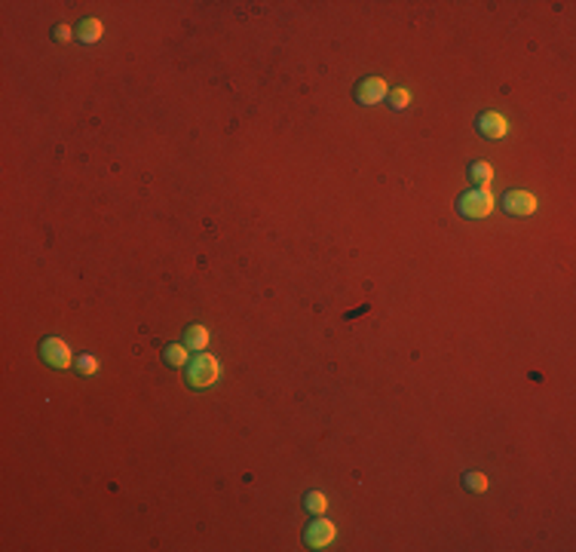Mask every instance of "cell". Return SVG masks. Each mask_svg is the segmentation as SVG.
Wrapping results in <instances>:
<instances>
[{
	"instance_id": "14",
	"label": "cell",
	"mask_w": 576,
	"mask_h": 552,
	"mask_svg": "<svg viewBox=\"0 0 576 552\" xmlns=\"http://www.w3.org/2000/svg\"><path fill=\"white\" fill-rule=\"evenodd\" d=\"M74 368H77V374H80V378H92V374L98 371V359L92 356V353H83V356L74 359Z\"/></svg>"
},
{
	"instance_id": "3",
	"label": "cell",
	"mask_w": 576,
	"mask_h": 552,
	"mask_svg": "<svg viewBox=\"0 0 576 552\" xmlns=\"http://www.w3.org/2000/svg\"><path fill=\"white\" fill-rule=\"evenodd\" d=\"M37 353H40V359H44L49 368H59V371L74 362V353H71V347L62 341V338H44Z\"/></svg>"
},
{
	"instance_id": "9",
	"label": "cell",
	"mask_w": 576,
	"mask_h": 552,
	"mask_svg": "<svg viewBox=\"0 0 576 552\" xmlns=\"http://www.w3.org/2000/svg\"><path fill=\"white\" fill-rule=\"evenodd\" d=\"M181 344L187 347V350H194V353H203L205 344H209V331H205V325H200V322L187 325V329H184V341Z\"/></svg>"
},
{
	"instance_id": "16",
	"label": "cell",
	"mask_w": 576,
	"mask_h": 552,
	"mask_svg": "<svg viewBox=\"0 0 576 552\" xmlns=\"http://www.w3.org/2000/svg\"><path fill=\"white\" fill-rule=\"evenodd\" d=\"M71 37H74V28H68L65 22H62V25H55V28H53V40H55V44H68V40H71Z\"/></svg>"
},
{
	"instance_id": "12",
	"label": "cell",
	"mask_w": 576,
	"mask_h": 552,
	"mask_svg": "<svg viewBox=\"0 0 576 552\" xmlns=\"http://www.w3.org/2000/svg\"><path fill=\"white\" fill-rule=\"evenodd\" d=\"M463 488L469 494H485L490 488V482H487V476L481 470H466L463 472Z\"/></svg>"
},
{
	"instance_id": "4",
	"label": "cell",
	"mask_w": 576,
	"mask_h": 552,
	"mask_svg": "<svg viewBox=\"0 0 576 552\" xmlns=\"http://www.w3.org/2000/svg\"><path fill=\"white\" fill-rule=\"evenodd\" d=\"M387 95H389V86H387L383 77H365V80H359V83H355V89H353V98L359 104H365V108L380 104Z\"/></svg>"
},
{
	"instance_id": "5",
	"label": "cell",
	"mask_w": 576,
	"mask_h": 552,
	"mask_svg": "<svg viewBox=\"0 0 576 552\" xmlns=\"http://www.w3.org/2000/svg\"><path fill=\"white\" fill-rule=\"evenodd\" d=\"M334 537H337V528H334V522L328 519H313L307 528H304V543H307L310 549H328L334 543Z\"/></svg>"
},
{
	"instance_id": "6",
	"label": "cell",
	"mask_w": 576,
	"mask_h": 552,
	"mask_svg": "<svg viewBox=\"0 0 576 552\" xmlns=\"http://www.w3.org/2000/svg\"><path fill=\"white\" fill-rule=\"evenodd\" d=\"M475 132H479L481 138L496 141V138H503L509 132V120L503 114H496V111H485V114L475 117Z\"/></svg>"
},
{
	"instance_id": "13",
	"label": "cell",
	"mask_w": 576,
	"mask_h": 552,
	"mask_svg": "<svg viewBox=\"0 0 576 552\" xmlns=\"http://www.w3.org/2000/svg\"><path fill=\"white\" fill-rule=\"evenodd\" d=\"M304 509H307L310 515H322L325 509H328V497H325L322 491H310V494H304Z\"/></svg>"
},
{
	"instance_id": "15",
	"label": "cell",
	"mask_w": 576,
	"mask_h": 552,
	"mask_svg": "<svg viewBox=\"0 0 576 552\" xmlns=\"http://www.w3.org/2000/svg\"><path fill=\"white\" fill-rule=\"evenodd\" d=\"M408 104H411V92H408V89H402V86H399V89L389 92V108H393V111H405Z\"/></svg>"
},
{
	"instance_id": "7",
	"label": "cell",
	"mask_w": 576,
	"mask_h": 552,
	"mask_svg": "<svg viewBox=\"0 0 576 552\" xmlns=\"http://www.w3.org/2000/svg\"><path fill=\"white\" fill-rule=\"evenodd\" d=\"M503 209H506V215L528 218V215L537 212V196L528 194V190H506V196H503Z\"/></svg>"
},
{
	"instance_id": "8",
	"label": "cell",
	"mask_w": 576,
	"mask_h": 552,
	"mask_svg": "<svg viewBox=\"0 0 576 552\" xmlns=\"http://www.w3.org/2000/svg\"><path fill=\"white\" fill-rule=\"evenodd\" d=\"M466 175L475 187H490V181H494V166H490L487 160H472Z\"/></svg>"
},
{
	"instance_id": "11",
	"label": "cell",
	"mask_w": 576,
	"mask_h": 552,
	"mask_svg": "<svg viewBox=\"0 0 576 552\" xmlns=\"http://www.w3.org/2000/svg\"><path fill=\"white\" fill-rule=\"evenodd\" d=\"M187 359H190V350L184 344H169L166 350H162V362H166L169 368H184Z\"/></svg>"
},
{
	"instance_id": "10",
	"label": "cell",
	"mask_w": 576,
	"mask_h": 552,
	"mask_svg": "<svg viewBox=\"0 0 576 552\" xmlns=\"http://www.w3.org/2000/svg\"><path fill=\"white\" fill-rule=\"evenodd\" d=\"M102 34H104V25L98 22V19H83V22L77 25V40H80V44H86V46L98 44V40H102Z\"/></svg>"
},
{
	"instance_id": "1",
	"label": "cell",
	"mask_w": 576,
	"mask_h": 552,
	"mask_svg": "<svg viewBox=\"0 0 576 552\" xmlns=\"http://www.w3.org/2000/svg\"><path fill=\"white\" fill-rule=\"evenodd\" d=\"M218 378H221V362H218L212 353L203 350L190 359L187 374H184V384H187L190 390H205V387H212Z\"/></svg>"
},
{
	"instance_id": "2",
	"label": "cell",
	"mask_w": 576,
	"mask_h": 552,
	"mask_svg": "<svg viewBox=\"0 0 576 552\" xmlns=\"http://www.w3.org/2000/svg\"><path fill=\"white\" fill-rule=\"evenodd\" d=\"M494 206H496V200H494V194H490L487 187L466 190V194H460L457 203H454L457 215L469 218V221H481V218H487L490 212H494Z\"/></svg>"
}]
</instances>
